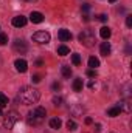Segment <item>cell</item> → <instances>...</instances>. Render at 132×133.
I'll return each mask as SVG.
<instances>
[{
	"label": "cell",
	"mask_w": 132,
	"mask_h": 133,
	"mask_svg": "<svg viewBox=\"0 0 132 133\" xmlns=\"http://www.w3.org/2000/svg\"><path fill=\"white\" fill-rule=\"evenodd\" d=\"M40 98V93L34 87H22L19 91V99L23 105H33Z\"/></svg>",
	"instance_id": "6da1fadb"
},
{
	"label": "cell",
	"mask_w": 132,
	"mask_h": 133,
	"mask_svg": "<svg viewBox=\"0 0 132 133\" xmlns=\"http://www.w3.org/2000/svg\"><path fill=\"white\" fill-rule=\"evenodd\" d=\"M45 116H47V110L44 107H36V108H33L28 113L27 121H28L30 125H39V124H42V121L45 119Z\"/></svg>",
	"instance_id": "7a4b0ae2"
},
{
	"label": "cell",
	"mask_w": 132,
	"mask_h": 133,
	"mask_svg": "<svg viewBox=\"0 0 132 133\" xmlns=\"http://www.w3.org/2000/svg\"><path fill=\"white\" fill-rule=\"evenodd\" d=\"M78 39H79V42H81V43H82L84 46H87V48L93 46V45H95V42H97L95 33H93L92 30H84L82 33H79Z\"/></svg>",
	"instance_id": "3957f363"
},
{
	"label": "cell",
	"mask_w": 132,
	"mask_h": 133,
	"mask_svg": "<svg viewBox=\"0 0 132 133\" xmlns=\"http://www.w3.org/2000/svg\"><path fill=\"white\" fill-rule=\"evenodd\" d=\"M20 119V115L16 111V110H9L6 115H5V119H3V127L8 129V130H13L16 122Z\"/></svg>",
	"instance_id": "277c9868"
},
{
	"label": "cell",
	"mask_w": 132,
	"mask_h": 133,
	"mask_svg": "<svg viewBox=\"0 0 132 133\" xmlns=\"http://www.w3.org/2000/svg\"><path fill=\"white\" fill-rule=\"evenodd\" d=\"M50 39H51V36H50V33H47V31H36L33 34V40L36 43H40V45L48 43Z\"/></svg>",
	"instance_id": "5b68a950"
},
{
	"label": "cell",
	"mask_w": 132,
	"mask_h": 133,
	"mask_svg": "<svg viewBox=\"0 0 132 133\" xmlns=\"http://www.w3.org/2000/svg\"><path fill=\"white\" fill-rule=\"evenodd\" d=\"M13 48H14V51L19 53V54H25V53L28 51V45H27V42L22 40V39H17V40L14 42Z\"/></svg>",
	"instance_id": "8992f818"
},
{
	"label": "cell",
	"mask_w": 132,
	"mask_h": 133,
	"mask_svg": "<svg viewBox=\"0 0 132 133\" xmlns=\"http://www.w3.org/2000/svg\"><path fill=\"white\" fill-rule=\"evenodd\" d=\"M14 66H16V70L19 73H27V70H28V64H27L25 59H17L14 62Z\"/></svg>",
	"instance_id": "52a82bcc"
},
{
	"label": "cell",
	"mask_w": 132,
	"mask_h": 133,
	"mask_svg": "<svg viewBox=\"0 0 132 133\" xmlns=\"http://www.w3.org/2000/svg\"><path fill=\"white\" fill-rule=\"evenodd\" d=\"M27 17H23V16H17V17H14L13 19V26H16V28H22V26H25L27 25Z\"/></svg>",
	"instance_id": "ba28073f"
},
{
	"label": "cell",
	"mask_w": 132,
	"mask_h": 133,
	"mask_svg": "<svg viewBox=\"0 0 132 133\" xmlns=\"http://www.w3.org/2000/svg\"><path fill=\"white\" fill-rule=\"evenodd\" d=\"M58 37L61 39V42H70L71 40V33L68 30H65V28H62V30H59Z\"/></svg>",
	"instance_id": "9c48e42d"
},
{
	"label": "cell",
	"mask_w": 132,
	"mask_h": 133,
	"mask_svg": "<svg viewBox=\"0 0 132 133\" xmlns=\"http://www.w3.org/2000/svg\"><path fill=\"white\" fill-rule=\"evenodd\" d=\"M30 20H31L33 23H42V22H44V14L39 12V11H33V12L30 14Z\"/></svg>",
	"instance_id": "30bf717a"
},
{
	"label": "cell",
	"mask_w": 132,
	"mask_h": 133,
	"mask_svg": "<svg viewBox=\"0 0 132 133\" xmlns=\"http://www.w3.org/2000/svg\"><path fill=\"white\" fill-rule=\"evenodd\" d=\"M70 111H71V115H73V116H82L84 108H82V105H79V104H73V105H71V108H70Z\"/></svg>",
	"instance_id": "8fae6325"
},
{
	"label": "cell",
	"mask_w": 132,
	"mask_h": 133,
	"mask_svg": "<svg viewBox=\"0 0 132 133\" xmlns=\"http://www.w3.org/2000/svg\"><path fill=\"white\" fill-rule=\"evenodd\" d=\"M99 51H101V54H103V56H109V54H110V51H112L110 43H109V42H103V43H101V46H99Z\"/></svg>",
	"instance_id": "7c38bea8"
},
{
	"label": "cell",
	"mask_w": 132,
	"mask_h": 133,
	"mask_svg": "<svg viewBox=\"0 0 132 133\" xmlns=\"http://www.w3.org/2000/svg\"><path fill=\"white\" fill-rule=\"evenodd\" d=\"M120 113H121V105H115V107H112V108L107 110V116H110V118L120 116Z\"/></svg>",
	"instance_id": "4fadbf2b"
},
{
	"label": "cell",
	"mask_w": 132,
	"mask_h": 133,
	"mask_svg": "<svg viewBox=\"0 0 132 133\" xmlns=\"http://www.w3.org/2000/svg\"><path fill=\"white\" fill-rule=\"evenodd\" d=\"M82 87H84V82H82V79H75L73 81V90L76 91V93H79V91H82Z\"/></svg>",
	"instance_id": "5bb4252c"
},
{
	"label": "cell",
	"mask_w": 132,
	"mask_h": 133,
	"mask_svg": "<svg viewBox=\"0 0 132 133\" xmlns=\"http://www.w3.org/2000/svg\"><path fill=\"white\" fill-rule=\"evenodd\" d=\"M61 125H62V121H61L59 118H53V119H50V127H51L53 130L61 129Z\"/></svg>",
	"instance_id": "9a60e30c"
},
{
	"label": "cell",
	"mask_w": 132,
	"mask_h": 133,
	"mask_svg": "<svg viewBox=\"0 0 132 133\" xmlns=\"http://www.w3.org/2000/svg\"><path fill=\"white\" fill-rule=\"evenodd\" d=\"M110 34H112V31H110V28H109V26H103V28L99 30V36H101L104 40H107V39L110 37Z\"/></svg>",
	"instance_id": "2e32d148"
},
{
	"label": "cell",
	"mask_w": 132,
	"mask_h": 133,
	"mask_svg": "<svg viewBox=\"0 0 132 133\" xmlns=\"http://www.w3.org/2000/svg\"><path fill=\"white\" fill-rule=\"evenodd\" d=\"M89 66H90L92 70H97V68L99 66V59L98 57H95V56L89 57Z\"/></svg>",
	"instance_id": "e0dca14e"
},
{
	"label": "cell",
	"mask_w": 132,
	"mask_h": 133,
	"mask_svg": "<svg viewBox=\"0 0 132 133\" xmlns=\"http://www.w3.org/2000/svg\"><path fill=\"white\" fill-rule=\"evenodd\" d=\"M58 54H59V56H67V54H70V48L65 46V45L58 46Z\"/></svg>",
	"instance_id": "ac0fdd59"
},
{
	"label": "cell",
	"mask_w": 132,
	"mask_h": 133,
	"mask_svg": "<svg viewBox=\"0 0 132 133\" xmlns=\"http://www.w3.org/2000/svg\"><path fill=\"white\" fill-rule=\"evenodd\" d=\"M61 71H62V76H64V77H70V76H71V68L68 65H62Z\"/></svg>",
	"instance_id": "d6986e66"
},
{
	"label": "cell",
	"mask_w": 132,
	"mask_h": 133,
	"mask_svg": "<svg viewBox=\"0 0 132 133\" xmlns=\"http://www.w3.org/2000/svg\"><path fill=\"white\" fill-rule=\"evenodd\" d=\"M67 129H68L70 132H75V130L78 129V124H76L73 119H68V121H67Z\"/></svg>",
	"instance_id": "ffe728a7"
},
{
	"label": "cell",
	"mask_w": 132,
	"mask_h": 133,
	"mask_svg": "<svg viewBox=\"0 0 132 133\" xmlns=\"http://www.w3.org/2000/svg\"><path fill=\"white\" fill-rule=\"evenodd\" d=\"M71 62H73V65H79V64H81V56H79L78 53L71 54Z\"/></svg>",
	"instance_id": "44dd1931"
},
{
	"label": "cell",
	"mask_w": 132,
	"mask_h": 133,
	"mask_svg": "<svg viewBox=\"0 0 132 133\" xmlns=\"http://www.w3.org/2000/svg\"><path fill=\"white\" fill-rule=\"evenodd\" d=\"M8 105V98L3 95V93H0V108H3V107H6Z\"/></svg>",
	"instance_id": "7402d4cb"
},
{
	"label": "cell",
	"mask_w": 132,
	"mask_h": 133,
	"mask_svg": "<svg viewBox=\"0 0 132 133\" xmlns=\"http://www.w3.org/2000/svg\"><path fill=\"white\" fill-rule=\"evenodd\" d=\"M53 104H55L56 107H59V105L62 104V98H61V96H55V98H53Z\"/></svg>",
	"instance_id": "603a6c76"
},
{
	"label": "cell",
	"mask_w": 132,
	"mask_h": 133,
	"mask_svg": "<svg viewBox=\"0 0 132 133\" xmlns=\"http://www.w3.org/2000/svg\"><path fill=\"white\" fill-rule=\"evenodd\" d=\"M6 42H8V36L3 34V33H0V45H5Z\"/></svg>",
	"instance_id": "cb8c5ba5"
},
{
	"label": "cell",
	"mask_w": 132,
	"mask_h": 133,
	"mask_svg": "<svg viewBox=\"0 0 132 133\" xmlns=\"http://www.w3.org/2000/svg\"><path fill=\"white\" fill-rule=\"evenodd\" d=\"M121 110H124L126 113H129V111H131V104H129L128 101H126V102H123V108H121Z\"/></svg>",
	"instance_id": "d4e9b609"
},
{
	"label": "cell",
	"mask_w": 132,
	"mask_h": 133,
	"mask_svg": "<svg viewBox=\"0 0 132 133\" xmlns=\"http://www.w3.org/2000/svg\"><path fill=\"white\" fill-rule=\"evenodd\" d=\"M51 88H53V91H59V90H61V84H59V82H53Z\"/></svg>",
	"instance_id": "484cf974"
},
{
	"label": "cell",
	"mask_w": 132,
	"mask_h": 133,
	"mask_svg": "<svg viewBox=\"0 0 132 133\" xmlns=\"http://www.w3.org/2000/svg\"><path fill=\"white\" fill-rule=\"evenodd\" d=\"M87 87H89V88H90V90H93V88H95V87H97V81H95V79H92V81H90V82H89V84H87Z\"/></svg>",
	"instance_id": "4316f807"
},
{
	"label": "cell",
	"mask_w": 132,
	"mask_h": 133,
	"mask_svg": "<svg viewBox=\"0 0 132 133\" xmlns=\"http://www.w3.org/2000/svg\"><path fill=\"white\" fill-rule=\"evenodd\" d=\"M87 76H89V77H97V71H95V70H92V68H90V70H89V71H87Z\"/></svg>",
	"instance_id": "83f0119b"
},
{
	"label": "cell",
	"mask_w": 132,
	"mask_h": 133,
	"mask_svg": "<svg viewBox=\"0 0 132 133\" xmlns=\"http://www.w3.org/2000/svg\"><path fill=\"white\" fill-rule=\"evenodd\" d=\"M126 25H128V28L132 26V16H128V17H126Z\"/></svg>",
	"instance_id": "f1b7e54d"
},
{
	"label": "cell",
	"mask_w": 132,
	"mask_h": 133,
	"mask_svg": "<svg viewBox=\"0 0 132 133\" xmlns=\"http://www.w3.org/2000/svg\"><path fill=\"white\" fill-rule=\"evenodd\" d=\"M31 81H33L34 84H37V82H40V76H39V74H34L33 77H31Z\"/></svg>",
	"instance_id": "f546056e"
},
{
	"label": "cell",
	"mask_w": 132,
	"mask_h": 133,
	"mask_svg": "<svg viewBox=\"0 0 132 133\" xmlns=\"http://www.w3.org/2000/svg\"><path fill=\"white\" fill-rule=\"evenodd\" d=\"M98 20H101V22H107V16H106V14H99Z\"/></svg>",
	"instance_id": "4dcf8cb0"
},
{
	"label": "cell",
	"mask_w": 132,
	"mask_h": 133,
	"mask_svg": "<svg viewBox=\"0 0 132 133\" xmlns=\"http://www.w3.org/2000/svg\"><path fill=\"white\" fill-rule=\"evenodd\" d=\"M89 9H90V6H89V3H86V5H82V11H84V14H86V12H87Z\"/></svg>",
	"instance_id": "1f68e13d"
},
{
	"label": "cell",
	"mask_w": 132,
	"mask_h": 133,
	"mask_svg": "<svg viewBox=\"0 0 132 133\" xmlns=\"http://www.w3.org/2000/svg\"><path fill=\"white\" fill-rule=\"evenodd\" d=\"M92 122H93V119H92V118H86V124H87V125H90Z\"/></svg>",
	"instance_id": "d6a6232c"
},
{
	"label": "cell",
	"mask_w": 132,
	"mask_h": 133,
	"mask_svg": "<svg viewBox=\"0 0 132 133\" xmlns=\"http://www.w3.org/2000/svg\"><path fill=\"white\" fill-rule=\"evenodd\" d=\"M82 20H84V22H89L90 19H89V16H87V14H84V16H82Z\"/></svg>",
	"instance_id": "836d02e7"
},
{
	"label": "cell",
	"mask_w": 132,
	"mask_h": 133,
	"mask_svg": "<svg viewBox=\"0 0 132 133\" xmlns=\"http://www.w3.org/2000/svg\"><path fill=\"white\" fill-rule=\"evenodd\" d=\"M95 130H97V132H101V124H97V125H95Z\"/></svg>",
	"instance_id": "e575fe53"
},
{
	"label": "cell",
	"mask_w": 132,
	"mask_h": 133,
	"mask_svg": "<svg viewBox=\"0 0 132 133\" xmlns=\"http://www.w3.org/2000/svg\"><path fill=\"white\" fill-rule=\"evenodd\" d=\"M23 2H28V3H34V2H37V0H23Z\"/></svg>",
	"instance_id": "d590c367"
},
{
	"label": "cell",
	"mask_w": 132,
	"mask_h": 133,
	"mask_svg": "<svg viewBox=\"0 0 132 133\" xmlns=\"http://www.w3.org/2000/svg\"><path fill=\"white\" fill-rule=\"evenodd\" d=\"M109 2H110V3H115V2H117V0H109Z\"/></svg>",
	"instance_id": "8d00e7d4"
},
{
	"label": "cell",
	"mask_w": 132,
	"mask_h": 133,
	"mask_svg": "<svg viewBox=\"0 0 132 133\" xmlns=\"http://www.w3.org/2000/svg\"><path fill=\"white\" fill-rule=\"evenodd\" d=\"M0 116H2V108H0Z\"/></svg>",
	"instance_id": "74e56055"
}]
</instances>
